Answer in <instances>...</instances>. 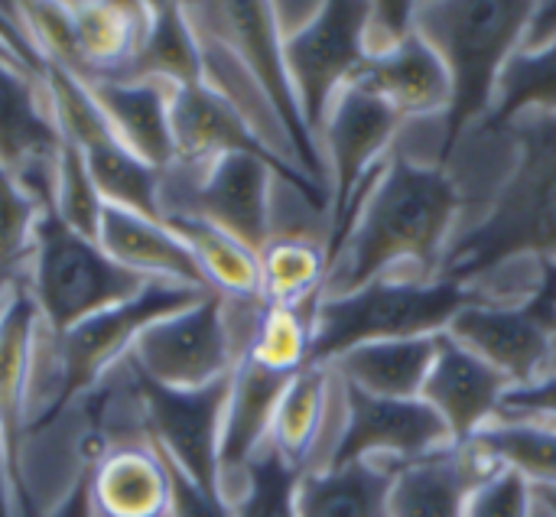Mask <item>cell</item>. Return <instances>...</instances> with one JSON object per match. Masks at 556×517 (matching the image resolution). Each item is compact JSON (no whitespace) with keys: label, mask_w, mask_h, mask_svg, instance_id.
<instances>
[{"label":"cell","mask_w":556,"mask_h":517,"mask_svg":"<svg viewBox=\"0 0 556 517\" xmlns=\"http://www.w3.org/2000/svg\"><path fill=\"white\" fill-rule=\"evenodd\" d=\"M3 176H7V173H3V169H0V179H3Z\"/></svg>","instance_id":"cell-46"},{"label":"cell","mask_w":556,"mask_h":517,"mask_svg":"<svg viewBox=\"0 0 556 517\" xmlns=\"http://www.w3.org/2000/svg\"><path fill=\"white\" fill-rule=\"evenodd\" d=\"M169 117H173V140H176V163L173 166H189V169H202L222 156L231 153H251V156H264L270 160L300 192H306L313 202L323 205L319 189L290 173L261 140L257 134L248 127V121L205 81L192 85V88H179L169 98ZM326 209V205H323Z\"/></svg>","instance_id":"cell-15"},{"label":"cell","mask_w":556,"mask_h":517,"mask_svg":"<svg viewBox=\"0 0 556 517\" xmlns=\"http://www.w3.org/2000/svg\"><path fill=\"white\" fill-rule=\"evenodd\" d=\"M525 117H556V42L541 52L518 49L508 59L482 127H505Z\"/></svg>","instance_id":"cell-34"},{"label":"cell","mask_w":556,"mask_h":517,"mask_svg":"<svg viewBox=\"0 0 556 517\" xmlns=\"http://www.w3.org/2000/svg\"><path fill=\"white\" fill-rule=\"evenodd\" d=\"M163 222L186 244V251L192 254V261L212 293H218L222 300H235V303L261 300L257 251H251L228 231H222L195 215H163Z\"/></svg>","instance_id":"cell-28"},{"label":"cell","mask_w":556,"mask_h":517,"mask_svg":"<svg viewBox=\"0 0 556 517\" xmlns=\"http://www.w3.org/2000/svg\"><path fill=\"white\" fill-rule=\"evenodd\" d=\"M202 39L186 16L182 3H150L147 29L124 75L134 81H156L169 91L202 85Z\"/></svg>","instance_id":"cell-26"},{"label":"cell","mask_w":556,"mask_h":517,"mask_svg":"<svg viewBox=\"0 0 556 517\" xmlns=\"http://www.w3.org/2000/svg\"><path fill=\"white\" fill-rule=\"evenodd\" d=\"M365 20L368 3H323L313 23H306L290 39H280L287 75L313 137L323 134L336 98L355 81L368 59Z\"/></svg>","instance_id":"cell-10"},{"label":"cell","mask_w":556,"mask_h":517,"mask_svg":"<svg viewBox=\"0 0 556 517\" xmlns=\"http://www.w3.org/2000/svg\"><path fill=\"white\" fill-rule=\"evenodd\" d=\"M476 300V290L446 277H384L345 297H319L313 319V365L329 368L342 352L368 342L443 336Z\"/></svg>","instance_id":"cell-4"},{"label":"cell","mask_w":556,"mask_h":517,"mask_svg":"<svg viewBox=\"0 0 556 517\" xmlns=\"http://www.w3.org/2000/svg\"><path fill=\"white\" fill-rule=\"evenodd\" d=\"M261 261V303L300 306L323 297L329 277V238L306 231H280L257 254Z\"/></svg>","instance_id":"cell-30"},{"label":"cell","mask_w":556,"mask_h":517,"mask_svg":"<svg viewBox=\"0 0 556 517\" xmlns=\"http://www.w3.org/2000/svg\"><path fill=\"white\" fill-rule=\"evenodd\" d=\"M85 156L88 176L104 202V209H121L147 218H163L160 205V182L163 173L137 160L130 150H124L114 134H104L85 147H78Z\"/></svg>","instance_id":"cell-31"},{"label":"cell","mask_w":556,"mask_h":517,"mask_svg":"<svg viewBox=\"0 0 556 517\" xmlns=\"http://www.w3.org/2000/svg\"><path fill=\"white\" fill-rule=\"evenodd\" d=\"M319 7L323 3H274V23H277L280 39H290L306 23H313V16L319 13Z\"/></svg>","instance_id":"cell-43"},{"label":"cell","mask_w":556,"mask_h":517,"mask_svg":"<svg viewBox=\"0 0 556 517\" xmlns=\"http://www.w3.org/2000/svg\"><path fill=\"white\" fill-rule=\"evenodd\" d=\"M505 130L521 143V156L495 202L456 235L440 270L469 290L518 257L556 261V117H525Z\"/></svg>","instance_id":"cell-2"},{"label":"cell","mask_w":556,"mask_h":517,"mask_svg":"<svg viewBox=\"0 0 556 517\" xmlns=\"http://www.w3.org/2000/svg\"><path fill=\"white\" fill-rule=\"evenodd\" d=\"M401 466L384 459H362L326 466L300 476L296 515L300 517H388L391 486Z\"/></svg>","instance_id":"cell-25"},{"label":"cell","mask_w":556,"mask_h":517,"mask_svg":"<svg viewBox=\"0 0 556 517\" xmlns=\"http://www.w3.org/2000/svg\"><path fill=\"white\" fill-rule=\"evenodd\" d=\"M362 91L381 98L401 121H440L450 108L453 85L440 52L420 36H407L397 49L365 59L355 81Z\"/></svg>","instance_id":"cell-18"},{"label":"cell","mask_w":556,"mask_h":517,"mask_svg":"<svg viewBox=\"0 0 556 517\" xmlns=\"http://www.w3.org/2000/svg\"><path fill=\"white\" fill-rule=\"evenodd\" d=\"M534 517H556V489H534Z\"/></svg>","instance_id":"cell-44"},{"label":"cell","mask_w":556,"mask_h":517,"mask_svg":"<svg viewBox=\"0 0 556 517\" xmlns=\"http://www.w3.org/2000/svg\"><path fill=\"white\" fill-rule=\"evenodd\" d=\"M495 472L502 466L472 443L407 463L394 476L388 517H466L469 495Z\"/></svg>","instance_id":"cell-17"},{"label":"cell","mask_w":556,"mask_h":517,"mask_svg":"<svg viewBox=\"0 0 556 517\" xmlns=\"http://www.w3.org/2000/svg\"><path fill=\"white\" fill-rule=\"evenodd\" d=\"M433 358H437V336L388 339V342H368L342 352L329 365V371L336 375V381L358 388L371 398L414 401L427 384Z\"/></svg>","instance_id":"cell-24"},{"label":"cell","mask_w":556,"mask_h":517,"mask_svg":"<svg viewBox=\"0 0 556 517\" xmlns=\"http://www.w3.org/2000/svg\"><path fill=\"white\" fill-rule=\"evenodd\" d=\"M0 62H7V65H13V59H10V52H7V46H3V39H0ZM16 68V65H13ZM26 75V72H23Z\"/></svg>","instance_id":"cell-45"},{"label":"cell","mask_w":556,"mask_h":517,"mask_svg":"<svg viewBox=\"0 0 556 517\" xmlns=\"http://www.w3.org/2000/svg\"><path fill=\"white\" fill-rule=\"evenodd\" d=\"M531 3H417V33L440 52L453 98L440 127V163L492 114L498 78L521 46Z\"/></svg>","instance_id":"cell-3"},{"label":"cell","mask_w":556,"mask_h":517,"mask_svg":"<svg viewBox=\"0 0 556 517\" xmlns=\"http://www.w3.org/2000/svg\"><path fill=\"white\" fill-rule=\"evenodd\" d=\"M277 179L290 182L270 160L251 153H231L202 169L169 166L160 182V205L163 215L205 218L261 254L274 238Z\"/></svg>","instance_id":"cell-6"},{"label":"cell","mask_w":556,"mask_h":517,"mask_svg":"<svg viewBox=\"0 0 556 517\" xmlns=\"http://www.w3.org/2000/svg\"><path fill=\"white\" fill-rule=\"evenodd\" d=\"M463 209L450 166L397 150L358 196L323 297H345L384 277L440 280Z\"/></svg>","instance_id":"cell-1"},{"label":"cell","mask_w":556,"mask_h":517,"mask_svg":"<svg viewBox=\"0 0 556 517\" xmlns=\"http://www.w3.org/2000/svg\"><path fill=\"white\" fill-rule=\"evenodd\" d=\"M508 391L511 384L492 365L453 342L446 332L437 336V358L420 398L443 417L456 443H466L489 427L498 417Z\"/></svg>","instance_id":"cell-16"},{"label":"cell","mask_w":556,"mask_h":517,"mask_svg":"<svg viewBox=\"0 0 556 517\" xmlns=\"http://www.w3.org/2000/svg\"><path fill=\"white\" fill-rule=\"evenodd\" d=\"M186 16L195 26V33L212 36L235 52V59L244 65V72L251 75V81L261 88L277 121L283 124L296 150L300 169L319 186L323 163L316 156V137L306 130L303 111L287 75L283 42L274 23V3H195L186 7Z\"/></svg>","instance_id":"cell-8"},{"label":"cell","mask_w":556,"mask_h":517,"mask_svg":"<svg viewBox=\"0 0 556 517\" xmlns=\"http://www.w3.org/2000/svg\"><path fill=\"white\" fill-rule=\"evenodd\" d=\"M65 10L88 81L124 75L147 29L150 3H65Z\"/></svg>","instance_id":"cell-29"},{"label":"cell","mask_w":556,"mask_h":517,"mask_svg":"<svg viewBox=\"0 0 556 517\" xmlns=\"http://www.w3.org/2000/svg\"><path fill=\"white\" fill-rule=\"evenodd\" d=\"M417 33V3H368L365 55H384Z\"/></svg>","instance_id":"cell-38"},{"label":"cell","mask_w":556,"mask_h":517,"mask_svg":"<svg viewBox=\"0 0 556 517\" xmlns=\"http://www.w3.org/2000/svg\"><path fill=\"white\" fill-rule=\"evenodd\" d=\"M88 492L98 517H169V469L147 433L108 443L88 469Z\"/></svg>","instance_id":"cell-19"},{"label":"cell","mask_w":556,"mask_h":517,"mask_svg":"<svg viewBox=\"0 0 556 517\" xmlns=\"http://www.w3.org/2000/svg\"><path fill=\"white\" fill-rule=\"evenodd\" d=\"M466 517H534V486L525 476L502 469L469 495Z\"/></svg>","instance_id":"cell-37"},{"label":"cell","mask_w":556,"mask_h":517,"mask_svg":"<svg viewBox=\"0 0 556 517\" xmlns=\"http://www.w3.org/2000/svg\"><path fill=\"white\" fill-rule=\"evenodd\" d=\"M55 218L62 225H68L72 231L85 235V238H98V225L104 215V202L88 176L85 156L78 153V147L62 140V156H59V169H55V189H52V205Z\"/></svg>","instance_id":"cell-36"},{"label":"cell","mask_w":556,"mask_h":517,"mask_svg":"<svg viewBox=\"0 0 556 517\" xmlns=\"http://www.w3.org/2000/svg\"><path fill=\"white\" fill-rule=\"evenodd\" d=\"M300 476L293 466L280 459V453L267 443L244 469L231 508L235 517H300L296 515V486Z\"/></svg>","instance_id":"cell-35"},{"label":"cell","mask_w":556,"mask_h":517,"mask_svg":"<svg viewBox=\"0 0 556 517\" xmlns=\"http://www.w3.org/2000/svg\"><path fill=\"white\" fill-rule=\"evenodd\" d=\"M290 378L261 368L248 355L235 362L231 384H228V404H225V424H222V492L231 502L248 463L267 446L270 424L277 414V404L287 391Z\"/></svg>","instance_id":"cell-20"},{"label":"cell","mask_w":556,"mask_h":517,"mask_svg":"<svg viewBox=\"0 0 556 517\" xmlns=\"http://www.w3.org/2000/svg\"><path fill=\"white\" fill-rule=\"evenodd\" d=\"M498 417H525L556 427V375L528 388H511L502 401Z\"/></svg>","instance_id":"cell-40"},{"label":"cell","mask_w":556,"mask_h":517,"mask_svg":"<svg viewBox=\"0 0 556 517\" xmlns=\"http://www.w3.org/2000/svg\"><path fill=\"white\" fill-rule=\"evenodd\" d=\"M101 251L127 267L130 274L150 280V283H176V287H192L205 290V280L186 251V244L173 235V228L163 218H147L121 209H104L98 238Z\"/></svg>","instance_id":"cell-22"},{"label":"cell","mask_w":556,"mask_h":517,"mask_svg":"<svg viewBox=\"0 0 556 517\" xmlns=\"http://www.w3.org/2000/svg\"><path fill=\"white\" fill-rule=\"evenodd\" d=\"M319 297L300 303V306H270L261 303L248 345L241 355L257 362L267 371L277 375H300L313 365V319H316Z\"/></svg>","instance_id":"cell-32"},{"label":"cell","mask_w":556,"mask_h":517,"mask_svg":"<svg viewBox=\"0 0 556 517\" xmlns=\"http://www.w3.org/2000/svg\"><path fill=\"white\" fill-rule=\"evenodd\" d=\"M124 365H127L130 391L137 398L140 427L147 440L173 466H179L192 482H199L208 492L225 495L218 450H222V424H225L231 375L199 391H169L143 378L130 362Z\"/></svg>","instance_id":"cell-9"},{"label":"cell","mask_w":556,"mask_h":517,"mask_svg":"<svg viewBox=\"0 0 556 517\" xmlns=\"http://www.w3.org/2000/svg\"><path fill=\"white\" fill-rule=\"evenodd\" d=\"M39 310L29 297V287H16L7 310L0 313V433L13 453L20 472V453L26 443V414H29V391L36 371V349H39ZM23 492V489H20Z\"/></svg>","instance_id":"cell-23"},{"label":"cell","mask_w":556,"mask_h":517,"mask_svg":"<svg viewBox=\"0 0 556 517\" xmlns=\"http://www.w3.org/2000/svg\"><path fill=\"white\" fill-rule=\"evenodd\" d=\"M332 371L323 365H309L290 378L274 424H270V446L280 453L287 466L296 472H313L323 466V437L329 433V384Z\"/></svg>","instance_id":"cell-27"},{"label":"cell","mask_w":556,"mask_h":517,"mask_svg":"<svg viewBox=\"0 0 556 517\" xmlns=\"http://www.w3.org/2000/svg\"><path fill=\"white\" fill-rule=\"evenodd\" d=\"M26 287L36 300L42 326L49 332H68L98 313L137 300L150 280L130 274L111 261L94 238L72 231L52 209H42L33 235Z\"/></svg>","instance_id":"cell-5"},{"label":"cell","mask_w":556,"mask_h":517,"mask_svg":"<svg viewBox=\"0 0 556 517\" xmlns=\"http://www.w3.org/2000/svg\"><path fill=\"white\" fill-rule=\"evenodd\" d=\"M166 469H169V517H235V508L225 495L202 489L169 459Z\"/></svg>","instance_id":"cell-39"},{"label":"cell","mask_w":556,"mask_h":517,"mask_svg":"<svg viewBox=\"0 0 556 517\" xmlns=\"http://www.w3.org/2000/svg\"><path fill=\"white\" fill-rule=\"evenodd\" d=\"M88 91L108 130L124 150H130L137 160H143L160 173H166L176 163L169 88L156 81H134V78H98L88 81Z\"/></svg>","instance_id":"cell-21"},{"label":"cell","mask_w":556,"mask_h":517,"mask_svg":"<svg viewBox=\"0 0 556 517\" xmlns=\"http://www.w3.org/2000/svg\"><path fill=\"white\" fill-rule=\"evenodd\" d=\"M342 414L345 420L342 430L332 437L326 466H345L362 459L407 466L456 446L450 427L424 398L388 401L342 384Z\"/></svg>","instance_id":"cell-13"},{"label":"cell","mask_w":556,"mask_h":517,"mask_svg":"<svg viewBox=\"0 0 556 517\" xmlns=\"http://www.w3.org/2000/svg\"><path fill=\"white\" fill-rule=\"evenodd\" d=\"M241 358V342L228 303L218 293L202 297L189 310L150 323L127 362L169 391H199L225 381Z\"/></svg>","instance_id":"cell-7"},{"label":"cell","mask_w":556,"mask_h":517,"mask_svg":"<svg viewBox=\"0 0 556 517\" xmlns=\"http://www.w3.org/2000/svg\"><path fill=\"white\" fill-rule=\"evenodd\" d=\"M556 42V3H531V16L521 33V52H541Z\"/></svg>","instance_id":"cell-41"},{"label":"cell","mask_w":556,"mask_h":517,"mask_svg":"<svg viewBox=\"0 0 556 517\" xmlns=\"http://www.w3.org/2000/svg\"><path fill=\"white\" fill-rule=\"evenodd\" d=\"M404 121L394 108H388L381 98L362 91L358 85H349L326 124H323V143L329 153V264L342 248L349 215L365 192L368 179L381 169L388 160L391 143L397 140Z\"/></svg>","instance_id":"cell-12"},{"label":"cell","mask_w":556,"mask_h":517,"mask_svg":"<svg viewBox=\"0 0 556 517\" xmlns=\"http://www.w3.org/2000/svg\"><path fill=\"white\" fill-rule=\"evenodd\" d=\"M453 342L492 365L511 388L556 375V306L547 287L525 303H469L446 329Z\"/></svg>","instance_id":"cell-11"},{"label":"cell","mask_w":556,"mask_h":517,"mask_svg":"<svg viewBox=\"0 0 556 517\" xmlns=\"http://www.w3.org/2000/svg\"><path fill=\"white\" fill-rule=\"evenodd\" d=\"M492 463L525 476L534 489H556V427L525 417H495L472 440Z\"/></svg>","instance_id":"cell-33"},{"label":"cell","mask_w":556,"mask_h":517,"mask_svg":"<svg viewBox=\"0 0 556 517\" xmlns=\"http://www.w3.org/2000/svg\"><path fill=\"white\" fill-rule=\"evenodd\" d=\"M0 517H26L20 472H16V463H13V453H10L3 433H0Z\"/></svg>","instance_id":"cell-42"},{"label":"cell","mask_w":556,"mask_h":517,"mask_svg":"<svg viewBox=\"0 0 556 517\" xmlns=\"http://www.w3.org/2000/svg\"><path fill=\"white\" fill-rule=\"evenodd\" d=\"M62 134L55 127L46 78H29L0 62V169L42 209L52 205Z\"/></svg>","instance_id":"cell-14"}]
</instances>
